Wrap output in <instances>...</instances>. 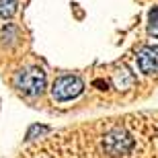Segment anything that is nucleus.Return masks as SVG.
<instances>
[{"instance_id": "f257e3e1", "label": "nucleus", "mask_w": 158, "mask_h": 158, "mask_svg": "<svg viewBox=\"0 0 158 158\" xmlns=\"http://www.w3.org/2000/svg\"><path fill=\"white\" fill-rule=\"evenodd\" d=\"M15 84L23 94L27 97H37L43 93L45 88V72L41 68H27V70L19 72L15 78Z\"/></svg>"}, {"instance_id": "f03ea898", "label": "nucleus", "mask_w": 158, "mask_h": 158, "mask_svg": "<svg viewBox=\"0 0 158 158\" xmlns=\"http://www.w3.org/2000/svg\"><path fill=\"white\" fill-rule=\"evenodd\" d=\"M131 146H134L131 138H129L125 131H121V129L109 131V134L105 135V140H103V150L113 158H119V156H123V154H127L129 150H131Z\"/></svg>"}, {"instance_id": "7ed1b4c3", "label": "nucleus", "mask_w": 158, "mask_h": 158, "mask_svg": "<svg viewBox=\"0 0 158 158\" xmlns=\"http://www.w3.org/2000/svg\"><path fill=\"white\" fill-rule=\"evenodd\" d=\"M82 88H84V84L78 76H60L53 82L52 94L56 101H70V99H76L82 93Z\"/></svg>"}, {"instance_id": "20e7f679", "label": "nucleus", "mask_w": 158, "mask_h": 158, "mask_svg": "<svg viewBox=\"0 0 158 158\" xmlns=\"http://www.w3.org/2000/svg\"><path fill=\"white\" fill-rule=\"evenodd\" d=\"M138 68L144 74L158 72V45H144L138 52Z\"/></svg>"}, {"instance_id": "39448f33", "label": "nucleus", "mask_w": 158, "mask_h": 158, "mask_svg": "<svg viewBox=\"0 0 158 158\" xmlns=\"http://www.w3.org/2000/svg\"><path fill=\"white\" fill-rule=\"evenodd\" d=\"M17 6H19V0H0V21L10 19L17 12Z\"/></svg>"}, {"instance_id": "423d86ee", "label": "nucleus", "mask_w": 158, "mask_h": 158, "mask_svg": "<svg viewBox=\"0 0 158 158\" xmlns=\"http://www.w3.org/2000/svg\"><path fill=\"white\" fill-rule=\"evenodd\" d=\"M148 33L154 37H158V6H154L148 12Z\"/></svg>"}]
</instances>
